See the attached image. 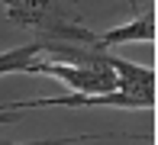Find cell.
Listing matches in <instances>:
<instances>
[{"mask_svg": "<svg viewBox=\"0 0 158 145\" xmlns=\"http://www.w3.org/2000/svg\"><path fill=\"white\" fill-rule=\"evenodd\" d=\"M23 74L58 77V81H64L71 87V93H110V90H116V77L110 71V55H106V64H58V61H45V58H32Z\"/></svg>", "mask_w": 158, "mask_h": 145, "instance_id": "6da1fadb", "label": "cell"}, {"mask_svg": "<svg viewBox=\"0 0 158 145\" xmlns=\"http://www.w3.org/2000/svg\"><path fill=\"white\" fill-rule=\"evenodd\" d=\"M110 71H113V77H116V90L155 100V68L132 64V61H126V58L110 55Z\"/></svg>", "mask_w": 158, "mask_h": 145, "instance_id": "7a4b0ae2", "label": "cell"}, {"mask_svg": "<svg viewBox=\"0 0 158 145\" xmlns=\"http://www.w3.org/2000/svg\"><path fill=\"white\" fill-rule=\"evenodd\" d=\"M123 42H155V6H148L145 13L132 16L123 26H113L106 32H97V48H113Z\"/></svg>", "mask_w": 158, "mask_h": 145, "instance_id": "3957f363", "label": "cell"}, {"mask_svg": "<svg viewBox=\"0 0 158 145\" xmlns=\"http://www.w3.org/2000/svg\"><path fill=\"white\" fill-rule=\"evenodd\" d=\"M39 55H42L39 42H29V45L0 52V77H3V74H16V71H26V64H29L32 58H39Z\"/></svg>", "mask_w": 158, "mask_h": 145, "instance_id": "277c9868", "label": "cell"}, {"mask_svg": "<svg viewBox=\"0 0 158 145\" xmlns=\"http://www.w3.org/2000/svg\"><path fill=\"white\" fill-rule=\"evenodd\" d=\"M16 113L19 110H0V126H16V119H19Z\"/></svg>", "mask_w": 158, "mask_h": 145, "instance_id": "5b68a950", "label": "cell"}]
</instances>
